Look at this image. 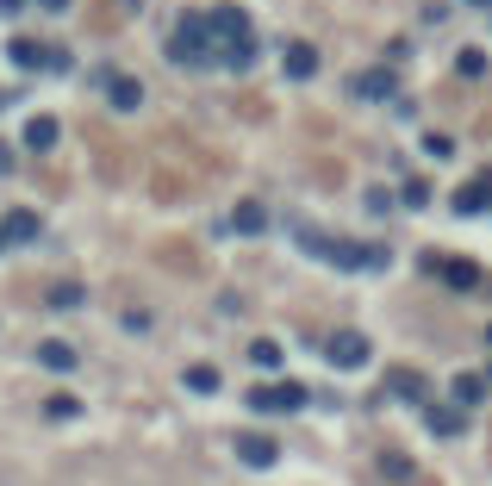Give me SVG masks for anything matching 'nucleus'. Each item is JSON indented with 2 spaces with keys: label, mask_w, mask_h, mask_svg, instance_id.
Returning <instances> with one entry per match:
<instances>
[{
  "label": "nucleus",
  "mask_w": 492,
  "mask_h": 486,
  "mask_svg": "<svg viewBox=\"0 0 492 486\" xmlns=\"http://www.w3.org/2000/svg\"><path fill=\"white\" fill-rule=\"evenodd\" d=\"M206 13H181L175 19V37H169V63H181V69H206L212 63V44H206Z\"/></svg>",
  "instance_id": "f257e3e1"
},
{
  "label": "nucleus",
  "mask_w": 492,
  "mask_h": 486,
  "mask_svg": "<svg viewBox=\"0 0 492 486\" xmlns=\"http://www.w3.org/2000/svg\"><path fill=\"white\" fill-rule=\"evenodd\" d=\"M306 399H312V386H299V381H275V386H256L249 393L256 412H306Z\"/></svg>",
  "instance_id": "f03ea898"
},
{
  "label": "nucleus",
  "mask_w": 492,
  "mask_h": 486,
  "mask_svg": "<svg viewBox=\"0 0 492 486\" xmlns=\"http://www.w3.org/2000/svg\"><path fill=\"white\" fill-rule=\"evenodd\" d=\"M324 362H330V368H361V362H368V337H361V331H337V337L324 343Z\"/></svg>",
  "instance_id": "7ed1b4c3"
},
{
  "label": "nucleus",
  "mask_w": 492,
  "mask_h": 486,
  "mask_svg": "<svg viewBox=\"0 0 492 486\" xmlns=\"http://www.w3.org/2000/svg\"><path fill=\"white\" fill-rule=\"evenodd\" d=\"M350 94H355V100H393V94H399V81H393V69L381 63V69H361V75H355Z\"/></svg>",
  "instance_id": "20e7f679"
},
{
  "label": "nucleus",
  "mask_w": 492,
  "mask_h": 486,
  "mask_svg": "<svg viewBox=\"0 0 492 486\" xmlns=\"http://www.w3.org/2000/svg\"><path fill=\"white\" fill-rule=\"evenodd\" d=\"M237 461H244V468H275V461H281V449H275V437L249 430V437H237Z\"/></svg>",
  "instance_id": "39448f33"
},
{
  "label": "nucleus",
  "mask_w": 492,
  "mask_h": 486,
  "mask_svg": "<svg viewBox=\"0 0 492 486\" xmlns=\"http://www.w3.org/2000/svg\"><path fill=\"white\" fill-rule=\"evenodd\" d=\"M57 138H63V125H57V119H50V112H32V119H26V150H32V156H44V150H57Z\"/></svg>",
  "instance_id": "423d86ee"
},
{
  "label": "nucleus",
  "mask_w": 492,
  "mask_h": 486,
  "mask_svg": "<svg viewBox=\"0 0 492 486\" xmlns=\"http://www.w3.org/2000/svg\"><path fill=\"white\" fill-rule=\"evenodd\" d=\"M424 269L443 275V287H455V293H474V287H480V269H474V262H436V256H430Z\"/></svg>",
  "instance_id": "0eeeda50"
},
{
  "label": "nucleus",
  "mask_w": 492,
  "mask_h": 486,
  "mask_svg": "<svg viewBox=\"0 0 492 486\" xmlns=\"http://www.w3.org/2000/svg\"><path fill=\"white\" fill-rule=\"evenodd\" d=\"M387 393H393V399H405V406H424L430 386H424L418 368H387Z\"/></svg>",
  "instance_id": "6e6552de"
},
{
  "label": "nucleus",
  "mask_w": 492,
  "mask_h": 486,
  "mask_svg": "<svg viewBox=\"0 0 492 486\" xmlns=\"http://www.w3.org/2000/svg\"><path fill=\"white\" fill-rule=\"evenodd\" d=\"M106 100H112V112H138L143 106V81H131V75H106Z\"/></svg>",
  "instance_id": "1a4fd4ad"
},
{
  "label": "nucleus",
  "mask_w": 492,
  "mask_h": 486,
  "mask_svg": "<svg viewBox=\"0 0 492 486\" xmlns=\"http://www.w3.org/2000/svg\"><path fill=\"white\" fill-rule=\"evenodd\" d=\"M455 212L461 218H474V212H492V174H480V181H467L455 194Z\"/></svg>",
  "instance_id": "9d476101"
},
{
  "label": "nucleus",
  "mask_w": 492,
  "mask_h": 486,
  "mask_svg": "<svg viewBox=\"0 0 492 486\" xmlns=\"http://www.w3.org/2000/svg\"><path fill=\"white\" fill-rule=\"evenodd\" d=\"M206 32L231 44V37H244V32H249V19L237 13V6H212V13H206Z\"/></svg>",
  "instance_id": "9b49d317"
},
{
  "label": "nucleus",
  "mask_w": 492,
  "mask_h": 486,
  "mask_svg": "<svg viewBox=\"0 0 492 486\" xmlns=\"http://www.w3.org/2000/svg\"><path fill=\"white\" fill-rule=\"evenodd\" d=\"M424 424H430V437H461L467 430L461 406H424Z\"/></svg>",
  "instance_id": "f8f14e48"
},
{
  "label": "nucleus",
  "mask_w": 492,
  "mask_h": 486,
  "mask_svg": "<svg viewBox=\"0 0 492 486\" xmlns=\"http://www.w3.org/2000/svg\"><path fill=\"white\" fill-rule=\"evenodd\" d=\"M281 75H293V81L318 75V50H312V44H287V50H281Z\"/></svg>",
  "instance_id": "ddd939ff"
},
{
  "label": "nucleus",
  "mask_w": 492,
  "mask_h": 486,
  "mask_svg": "<svg viewBox=\"0 0 492 486\" xmlns=\"http://www.w3.org/2000/svg\"><path fill=\"white\" fill-rule=\"evenodd\" d=\"M37 231H44L37 212H6V218H0V238L6 243H37Z\"/></svg>",
  "instance_id": "4468645a"
},
{
  "label": "nucleus",
  "mask_w": 492,
  "mask_h": 486,
  "mask_svg": "<svg viewBox=\"0 0 492 486\" xmlns=\"http://www.w3.org/2000/svg\"><path fill=\"white\" fill-rule=\"evenodd\" d=\"M19 69H44L50 63V44H37V37H13V50H6Z\"/></svg>",
  "instance_id": "2eb2a0df"
},
{
  "label": "nucleus",
  "mask_w": 492,
  "mask_h": 486,
  "mask_svg": "<svg viewBox=\"0 0 492 486\" xmlns=\"http://www.w3.org/2000/svg\"><path fill=\"white\" fill-rule=\"evenodd\" d=\"M449 393H455V406H461V412H467V406H480V399H487L492 386L480 381V375H455V386H449Z\"/></svg>",
  "instance_id": "dca6fc26"
},
{
  "label": "nucleus",
  "mask_w": 492,
  "mask_h": 486,
  "mask_svg": "<svg viewBox=\"0 0 492 486\" xmlns=\"http://www.w3.org/2000/svg\"><path fill=\"white\" fill-rule=\"evenodd\" d=\"M37 362H44V368H57V375H69V368H75V349L69 343H37Z\"/></svg>",
  "instance_id": "f3484780"
},
{
  "label": "nucleus",
  "mask_w": 492,
  "mask_h": 486,
  "mask_svg": "<svg viewBox=\"0 0 492 486\" xmlns=\"http://www.w3.org/2000/svg\"><path fill=\"white\" fill-rule=\"evenodd\" d=\"M231 225H237V231H244V238H256V231H262V225H268V212L256 206V200H244V206L231 212Z\"/></svg>",
  "instance_id": "a211bd4d"
},
{
  "label": "nucleus",
  "mask_w": 492,
  "mask_h": 486,
  "mask_svg": "<svg viewBox=\"0 0 492 486\" xmlns=\"http://www.w3.org/2000/svg\"><path fill=\"white\" fill-rule=\"evenodd\" d=\"M187 386H194V393H218V368L194 362V368H187Z\"/></svg>",
  "instance_id": "6ab92c4d"
},
{
  "label": "nucleus",
  "mask_w": 492,
  "mask_h": 486,
  "mask_svg": "<svg viewBox=\"0 0 492 486\" xmlns=\"http://www.w3.org/2000/svg\"><path fill=\"white\" fill-rule=\"evenodd\" d=\"M249 355H256V368H281V343H275V337H256Z\"/></svg>",
  "instance_id": "aec40b11"
},
{
  "label": "nucleus",
  "mask_w": 492,
  "mask_h": 486,
  "mask_svg": "<svg viewBox=\"0 0 492 486\" xmlns=\"http://www.w3.org/2000/svg\"><path fill=\"white\" fill-rule=\"evenodd\" d=\"M418 150H424V156H430V163H449V156H455V143L443 138V132H430V138H424Z\"/></svg>",
  "instance_id": "412c9836"
},
{
  "label": "nucleus",
  "mask_w": 492,
  "mask_h": 486,
  "mask_svg": "<svg viewBox=\"0 0 492 486\" xmlns=\"http://www.w3.org/2000/svg\"><path fill=\"white\" fill-rule=\"evenodd\" d=\"M50 306H57V312H69V306H81V287H75V280H63V287H50Z\"/></svg>",
  "instance_id": "4be33fe9"
},
{
  "label": "nucleus",
  "mask_w": 492,
  "mask_h": 486,
  "mask_svg": "<svg viewBox=\"0 0 492 486\" xmlns=\"http://www.w3.org/2000/svg\"><path fill=\"white\" fill-rule=\"evenodd\" d=\"M461 75H467V81H474V75H487V50H461V63H455Z\"/></svg>",
  "instance_id": "5701e85b"
},
{
  "label": "nucleus",
  "mask_w": 492,
  "mask_h": 486,
  "mask_svg": "<svg viewBox=\"0 0 492 486\" xmlns=\"http://www.w3.org/2000/svg\"><path fill=\"white\" fill-rule=\"evenodd\" d=\"M399 200H405V206H430V187H424V181H405Z\"/></svg>",
  "instance_id": "b1692460"
},
{
  "label": "nucleus",
  "mask_w": 492,
  "mask_h": 486,
  "mask_svg": "<svg viewBox=\"0 0 492 486\" xmlns=\"http://www.w3.org/2000/svg\"><path fill=\"white\" fill-rule=\"evenodd\" d=\"M381 474H393V481H405V474H412V461H405V455H381Z\"/></svg>",
  "instance_id": "393cba45"
},
{
  "label": "nucleus",
  "mask_w": 492,
  "mask_h": 486,
  "mask_svg": "<svg viewBox=\"0 0 492 486\" xmlns=\"http://www.w3.org/2000/svg\"><path fill=\"white\" fill-rule=\"evenodd\" d=\"M37 6H44V13H69V0H37Z\"/></svg>",
  "instance_id": "a878e982"
},
{
  "label": "nucleus",
  "mask_w": 492,
  "mask_h": 486,
  "mask_svg": "<svg viewBox=\"0 0 492 486\" xmlns=\"http://www.w3.org/2000/svg\"><path fill=\"white\" fill-rule=\"evenodd\" d=\"M19 6H26V0H0V13H19Z\"/></svg>",
  "instance_id": "bb28decb"
},
{
  "label": "nucleus",
  "mask_w": 492,
  "mask_h": 486,
  "mask_svg": "<svg viewBox=\"0 0 492 486\" xmlns=\"http://www.w3.org/2000/svg\"><path fill=\"white\" fill-rule=\"evenodd\" d=\"M6 169H13V156H6V143H0V174H6Z\"/></svg>",
  "instance_id": "cd10ccee"
},
{
  "label": "nucleus",
  "mask_w": 492,
  "mask_h": 486,
  "mask_svg": "<svg viewBox=\"0 0 492 486\" xmlns=\"http://www.w3.org/2000/svg\"><path fill=\"white\" fill-rule=\"evenodd\" d=\"M474 6H492V0H474Z\"/></svg>",
  "instance_id": "c85d7f7f"
},
{
  "label": "nucleus",
  "mask_w": 492,
  "mask_h": 486,
  "mask_svg": "<svg viewBox=\"0 0 492 486\" xmlns=\"http://www.w3.org/2000/svg\"><path fill=\"white\" fill-rule=\"evenodd\" d=\"M487 349H492V331H487Z\"/></svg>",
  "instance_id": "c756f323"
},
{
  "label": "nucleus",
  "mask_w": 492,
  "mask_h": 486,
  "mask_svg": "<svg viewBox=\"0 0 492 486\" xmlns=\"http://www.w3.org/2000/svg\"><path fill=\"white\" fill-rule=\"evenodd\" d=\"M487 386H492V368H487Z\"/></svg>",
  "instance_id": "7c9ffc66"
},
{
  "label": "nucleus",
  "mask_w": 492,
  "mask_h": 486,
  "mask_svg": "<svg viewBox=\"0 0 492 486\" xmlns=\"http://www.w3.org/2000/svg\"><path fill=\"white\" fill-rule=\"evenodd\" d=\"M0 106H6V94H0Z\"/></svg>",
  "instance_id": "2f4dec72"
},
{
  "label": "nucleus",
  "mask_w": 492,
  "mask_h": 486,
  "mask_svg": "<svg viewBox=\"0 0 492 486\" xmlns=\"http://www.w3.org/2000/svg\"><path fill=\"white\" fill-rule=\"evenodd\" d=\"M0 249H6V238H0Z\"/></svg>",
  "instance_id": "473e14b6"
}]
</instances>
